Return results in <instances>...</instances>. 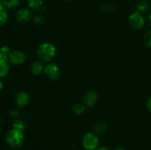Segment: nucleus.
<instances>
[{"instance_id": "obj_1", "label": "nucleus", "mask_w": 151, "mask_h": 150, "mask_svg": "<svg viewBox=\"0 0 151 150\" xmlns=\"http://www.w3.org/2000/svg\"><path fill=\"white\" fill-rule=\"evenodd\" d=\"M5 140L7 144L12 148H20L23 145L24 140L23 131L13 128L7 132L5 137Z\"/></svg>"}, {"instance_id": "obj_2", "label": "nucleus", "mask_w": 151, "mask_h": 150, "mask_svg": "<svg viewBox=\"0 0 151 150\" xmlns=\"http://www.w3.org/2000/svg\"><path fill=\"white\" fill-rule=\"evenodd\" d=\"M56 54V48L50 43H44L38 46L37 55L42 62H50Z\"/></svg>"}, {"instance_id": "obj_3", "label": "nucleus", "mask_w": 151, "mask_h": 150, "mask_svg": "<svg viewBox=\"0 0 151 150\" xmlns=\"http://www.w3.org/2000/svg\"><path fill=\"white\" fill-rule=\"evenodd\" d=\"M82 144L86 150H96L98 148L100 141L94 132H87L83 138Z\"/></svg>"}, {"instance_id": "obj_4", "label": "nucleus", "mask_w": 151, "mask_h": 150, "mask_svg": "<svg viewBox=\"0 0 151 150\" xmlns=\"http://www.w3.org/2000/svg\"><path fill=\"white\" fill-rule=\"evenodd\" d=\"M145 19L139 12L135 11L129 16V24L134 29L139 30L145 26Z\"/></svg>"}, {"instance_id": "obj_5", "label": "nucleus", "mask_w": 151, "mask_h": 150, "mask_svg": "<svg viewBox=\"0 0 151 150\" xmlns=\"http://www.w3.org/2000/svg\"><path fill=\"white\" fill-rule=\"evenodd\" d=\"M44 72L49 78L52 80H58L61 76V71L58 66L53 63H50L44 67Z\"/></svg>"}, {"instance_id": "obj_6", "label": "nucleus", "mask_w": 151, "mask_h": 150, "mask_svg": "<svg viewBox=\"0 0 151 150\" xmlns=\"http://www.w3.org/2000/svg\"><path fill=\"white\" fill-rule=\"evenodd\" d=\"M26 60L25 54L21 50H14L11 51L8 56V60L13 65H21L24 63Z\"/></svg>"}, {"instance_id": "obj_7", "label": "nucleus", "mask_w": 151, "mask_h": 150, "mask_svg": "<svg viewBox=\"0 0 151 150\" xmlns=\"http://www.w3.org/2000/svg\"><path fill=\"white\" fill-rule=\"evenodd\" d=\"M99 94L97 91H91L86 93L83 96V104L86 107H92L98 101Z\"/></svg>"}, {"instance_id": "obj_8", "label": "nucleus", "mask_w": 151, "mask_h": 150, "mask_svg": "<svg viewBox=\"0 0 151 150\" xmlns=\"http://www.w3.org/2000/svg\"><path fill=\"white\" fill-rule=\"evenodd\" d=\"M32 16V12L28 8L19 9L16 14V20L19 23H27L30 20Z\"/></svg>"}, {"instance_id": "obj_9", "label": "nucleus", "mask_w": 151, "mask_h": 150, "mask_svg": "<svg viewBox=\"0 0 151 150\" xmlns=\"http://www.w3.org/2000/svg\"><path fill=\"white\" fill-rule=\"evenodd\" d=\"M16 103L19 107H23L27 105L29 101V96L28 94L25 91H20L18 93L15 97Z\"/></svg>"}, {"instance_id": "obj_10", "label": "nucleus", "mask_w": 151, "mask_h": 150, "mask_svg": "<svg viewBox=\"0 0 151 150\" xmlns=\"http://www.w3.org/2000/svg\"><path fill=\"white\" fill-rule=\"evenodd\" d=\"M10 71L9 60H1L0 61V78H4L8 74Z\"/></svg>"}, {"instance_id": "obj_11", "label": "nucleus", "mask_w": 151, "mask_h": 150, "mask_svg": "<svg viewBox=\"0 0 151 150\" xmlns=\"http://www.w3.org/2000/svg\"><path fill=\"white\" fill-rule=\"evenodd\" d=\"M44 67L41 61H35L31 65L30 71L32 74L39 75L44 71Z\"/></svg>"}, {"instance_id": "obj_12", "label": "nucleus", "mask_w": 151, "mask_h": 150, "mask_svg": "<svg viewBox=\"0 0 151 150\" xmlns=\"http://www.w3.org/2000/svg\"><path fill=\"white\" fill-rule=\"evenodd\" d=\"M149 10H150V4L148 1L143 0L137 4V10L140 13H146V12L149 11Z\"/></svg>"}, {"instance_id": "obj_13", "label": "nucleus", "mask_w": 151, "mask_h": 150, "mask_svg": "<svg viewBox=\"0 0 151 150\" xmlns=\"http://www.w3.org/2000/svg\"><path fill=\"white\" fill-rule=\"evenodd\" d=\"M93 129H94L95 132H97L98 134H101L106 132V129H107V125L104 122H97L93 126Z\"/></svg>"}, {"instance_id": "obj_14", "label": "nucleus", "mask_w": 151, "mask_h": 150, "mask_svg": "<svg viewBox=\"0 0 151 150\" xmlns=\"http://www.w3.org/2000/svg\"><path fill=\"white\" fill-rule=\"evenodd\" d=\"M43 0H27L29 7L32 10H38L43 5Z\"/></svg>"}, {"instance_id": "obj_15", "label": "nucleus", "mask_w": 151, "mask_h": 150, "mask_svg": "<svg viewBox=\"0 0 151 150\" xmlns=\"http://www.w3.org/2000/svg\"><path fill=\"white\" fill-rule=\"evenodd\" d=\"M3 4L5 8L11 9L18 7L20 0H2Z\"/></svg>"}, {"instance_id": "obj_16", "label": "nucleus", "mask_w": 151, "mask_h": 150, "mask_svg": "<svg viewBox=\"0 0 151 150\" xmlns=\"http://www.w3.org/2000/svg\"><path fill=\"white\" fill-rule=\"evenodd\" d=\"M85 105L82 104H76L73 106L72 110L73 112V113H75V115H81L82 113H84L85 111Z\"/></svg>"}, {"instance_id": "obj_17", "label": "nucleus", "mask_w": 151, "mask_h": 150, "mask_svg": "<svg viewBox=\"0 0 151 150\" xmlns=\"http://www.w3.org/2000/svg\"><path fill=\"white\" fill-rule=\"evenodd\" d=\"M8 19V13L6 8H0V26L4 24Z\"/></svg>"}, {"instance_id": "obj_18", "label": "nucleus", "mask_w": 151, "mask_h": 150, "mask_svg": "<svg viewBox=\"0 0 151 150\" xmlns=\"http://www.w3.org/2000/svg\"><path fill=\"white\" fill-rule=\"evenodd\" d=\"M13 128H15V129H19L21 131H24L26 128V125H25V123L21 119H16L13 121Z\"/></svg>"}, {"instance_id": "obj_19", "label": "nucleus", "mask_w": 151, "mask_h": 150, "mask_svg": "<svg viewBox=\"0 0 151 150\" xmlns=\"http://www.w3.org/2000/svg\"><path fill=\"white\" fill-rule=\"evenodd\" d=\"M145 45L148 48H151V30L147 31L144 36Z\"/></svg>"}, {"instance_id": "obj_20", "label": "nucleus", "mask_w": 151, "mask_h": 150, "mask_svg": "<svg viewBox=\"0 0 151 150\" xmlns=\"http://www.w3.org/2000/svg\"><path fill=\"white\" fill-rule=\"evenodd\" d=\"M102 10L106 13H111L115 10L114 7L111 4H104L102 7Z\"/></svg>"}, {"instance_id": "obj_21", "label": "nucleus", "mask_w": 151, "mask_h": 150, "mask_svg": "<svg viewBox=\"0 0 151 150\" xmlns=\"http://www.w3.org/2000/svg\"><path fill=\"white\" fill-rule=\"evenodd\" d=\"M34 21L35 24L38 25H41L42 24H44V19L42 16L41 15H36V16L34 17Z\"/></svg>"}, {"instance_id": "obj_22", "label": "nucleus", "mask_w": 151, "mask_h": 150, "mask_svg": "<svg viewBox=\"0 0 151 150\" xmlns=\"http://www.w3.org/2000/svg\"><path fill=\"white\" fill-rule=\"evenodd\" d=\"M0 51H1L3 54H6V55L7 56H9V54H10V48H9L7 46H1V48H0Z\"/></svg>"}, {"instance_id": "obj_23", "label": "nucleus", "mask_w": 151, "mask_h": 150, "mask_svg": "<svg viewBox=\"0 0 151 150\" xmlns=\"http://www.w3.org/2000/svg\"><path fill=\"white\" fill-rule=\"evenodd\" d=\"M18 114H19V113H18L17 110H15V109H13V110H10V116H11V117H13V118L16 117V116H18Z\"/></svg>"}, {"instance_id": "obj_24", "label": "nucleus", "mask_w": 151, "mask_h": 150, "mask_svg": "<svg viewBox=\"0 0 151 150\" xmlns=\"http://www.w3.org/2000/svg\"><path fill=\"white\" fill-rule=\"evenodd\" d=\"M8 60V56L3 54L1 51H0V61L1 60Z\"/></svg>"}, {"instance_id": "obj_25", "label": "nucleus", "mask_w": 151, "mask_h": 150, "mask_svg": "<svg viewBox=\"0 0 151 150\" xmlns=\"http://www.w3.org/2000/svg\"><path fill=\"white\" fill-rule=\"evenodd\" d=\"M147 109H148L149 111L151 113V97H150V98L148 99V100H147Z\"/></svg>"}, {"instance_id": "obj_26", "label": "nucleus", "mask_w": 151, "mask_h": 150, "mask_svg": "<svg viewBox=\"0 0 151 150\" xmlns=\"http://www.w3.org/2000/svg\"><path fill=\"white\" fill-rule=\"evenodd\" d=\"M96 150H109L108 148H106V147H98Z\"/></svg>"}, {"instance_id": "obj_27", "label": "nucleus", "mask_w": 151, "mask_h": 150, "mask_svg": "<svg viewBox=\"0 0 151 150\" xmlns=\"http://www.w3.org/2000/svg\"><path fill=\"white\" fill-rule=\"evenodd\" d=\"M147 20H148L149 24H150V26H151V13H150V15H149L148 17H147Z\"/></svg>"}, {"instance_id": "obj_28", "label": "nucleus", "mask_w": 151, "mask_h": 150, "mask_svg": "<svg viewBox=\"0 0 151 150\" xmlns=\"http://www.w3.org/2000/svg\"><path fill=\"white\" fill-rule=\"evenodd\" d=\"M114 150H125V149L123 148V147H121V146H118V147H116V149H115Z\"/></svg>"}, {"instance_id": "obj_29", "label": "nucleus", "mask_w": 151, "mask_h": 150, "mask_svg": "<svg viewBox=\"0 0 151 150\" xmlns=\"http://www.w3.org/2000/svg\"><path fill=\"white\" fill-rule=\"evenodd\" d=\"M2 87H3V84H2V82H1V81L0 80V91H1V90Z\"/></svg>"}, {"instance_id": "obj_30", "label": "nucleus", "mask_w": 151, "mask_h": 150, "mask_svg": "<svg viewBox=\"0 0 151 150\" xmlns=\"http://www.w3.org/2000/svg\"><path fill=\"white\" fill-rule=\"evenodd\" d=\"M1 116H0V123H1Z\"/></svg>"}, {"instance_id": "obj_31", "label": "nucleus", "mask_w": 151, "mask_h": 150, "mask_svg": "<svg viewBox=\"0 0 151 150\" xmlns=\"http://www.w3.org/2000/svg\"><path fill=\"white\" fill-rule=\"evenodd\" d=\"M64 1H72V0H64Z\"/></svg>"}]
</instances>
